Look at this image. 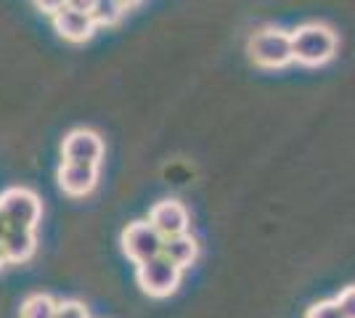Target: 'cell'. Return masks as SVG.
<instances>
[{"instance_id": "cell-9", "label": "cell", "mask_w": 355, "mask_h": 318, "mask_svg": "<svg viewBox=\"0 0 355 318\" xmlns=\"http://www.w3.org/2000/svg\"><path fill=\"white\" fill-rule=\"evenodd\" d=\"M51 21H53V30L59 32L64 40H69V43H85L96 32L93 16L88 11H74L69 6H64L61 11H56V14L51 16Z\"/></svg>"}, {"instance_id": "cell-19", "label": "cell", "mask_w": 355, "mask_h": 318, "mask_svg": "<svg viewBox=\"0 0 355 318\" xmlns=\"http://www.w3.org/2000/svg\"><path fill=\"white\" fill-rule=\"evenodd\" d=\"M119 3H122V8L128 11V8H135V6H141L144 0H119Z\"/></svg>"}, {"instance_id": "cell-3", "label": "cell", "mask_w": 355, "mask_h": 318, "mask_svg": "<svg viewBox=\"0 0 355 318\" xmlns=\"http://www.w3.org/2000/svg\"><path fill=\"white\" fill-rule=\"evenodd\" d=\"M0 215L6 226L11 228H35L43 215V202L30 188H8L0 194Z\"/></svg>"}, {"instance_id": "cell-16", "label": "cell", "mask_w": 355, "mask_h": 318, "mask_svg": "<svg viewBox=\"0 0 355 318\" xmlns=\"http://www.w3.org/2000/svg\"><path fill=\"white\" fill-rule=\"evenodd\" d=\"M337 305H340V310L345 318H355V284L342 289L340 297H337Z\"/></svg>"}, {"instance_id": "cell-12", "label": "cell", "mask_w": 355, "mask_h": 318, "mask_svg": "<svg viewBox=\"0 0 355 318\" xmlns=\"http://www.w3.org/2000/svg\"><path fill=\"white\" fill-rule=\"evenodd\" d=\"M90 16H93L96 27H114L125 16V8H122L119 0H96L93 8H90Z\"/></svg>"}, {"instance_id": "cell-14", "label": "cell", "mask_w": 355, "mask_h": 318, "mask_svg": "<svg viewBox=\"0 0 355 318\" xmlns=\"http://www.w3.org/2000/svg\"><path fill=\"white\" fill-rule=\"evenodd\" d=\"M305 318H345L340 310L337 300H324V303H315L308 308Z\"/></svg>"}, {"instance_id": "cell-15", "label": "cell", "mask_w": 355, "mask_h": 318, "mask_svg": "<svg viewBox=\"0 0 355 318\" xmlns=\"http://www.w3.org/2000/svg\"><path fill=\"white\" fill-rule=\"evenodd\" d=\"M56 318H90L88 316V308L77 300H64L56 308Z\"/></svg>"}, {"instance_id": "cell-10", "label": "cell", "mask_w": 355, "mask_h": 318, "mask_svg": "<svg viewBox=\"0 0 355 318\" xmlns=\"http://www.w3.org/2000/svg\"><path fill=\"white\" fill-rule=\"evenodd\" d=\"M0 247L8 263H27L35 255V228H6Z\"/></svg>"}, {"instance_id": "cell-5", "label": "cell", "mask_w": 355, "mask_h": 318, "mask_svg": "<svg viewBox=\"0 0 355 318\" xmlns=\"http://www.w3.org/2000/svg\"><path fill=\"white\" fill-rule=\"evenodd\" d=\"M162 242L164 239L159 236V231L148 220L128 223V228L122 231V252L133 260L135 265L162 255Z\"/></svg>"}, {"instance_id": "cell-7", "label": "cell", "mask_w": 355, "mask_h": 318, "mask_svg": "<svg viewBox=\"0 0 355 318\" xmlns=\"http://www.w3.org/2000/svg\"><path fill=\"white\" fill-rule=\"evenodd\" d=\"M148 223L159 231V236H178L189 231V210L178 199H162L148 212Z\"/></svg>"}, {"instance_id": "cell-20", "label": "cell", "mask_w": 355, "mask_h": 318, "mask_svg": "<svg viewBox=\"0 0 355 318\" xmlns=\"http://www.w3.org/2000/svg\"><path fill=\"white\" fill-rule=\"evenodd\" d=\"M6 263H8V260H6V252H3V247H0V271L6 268Z\"/></svg>"}, {"instance_id": "cell-6", "label": "cell", "mask_w": 355, "mask_h": 318, "mask_svg": "<svg viewBox=\"0 0 355 318\" xmlns=\"http://www.w3.org/2000/svg\"><path fill=\"white\" fill-rule=\"evenodd\" d=\"M64 162H88L98 165L104 157V141L93 130H72L61 143Z\"/></svg>"}, {"instance_id": "cell-2", "label": "cell", "mask_w": 355, "mask_h": 318, "mask_svg": "<svg viewBox=\"0 0 355 318\" xmlns=\"http://www.w3.org/2000/svg\"><path fill=\"white\" fill-rule=\"evenodd\" d=\"M250 56L257 67L266 69H282L292 64V35L282 30L254 32L250 40Z\"/></svg>"}, {"instance_id": "cell-1", "label": "cell", "mask_w": 355, "mask_h": 318, "mask_svg": "<svg viewBox=\"0 0 355 318\" xmlns=\"http://www.w3.org/2000/svg\"><path fill=\"white\" fill-rule=\"evenodd\" d=\"M292 35V59L302 67H321L337 53V35L326 24H302Z\"/></svg>"}, {"instance_id": "cell-4", "label": "cell", "mask_w": 355, "mask_h": 318, "mask_svg": "<svg viewBox=\"0 0 355 318\" xmlns=\"http://www.w3.org/2000/svg\"><path fill=\"white\" fill-rule=\"evenodd\" d=\"M180 268L173 265L164 255L146 260V263H138L135 268V281L138 287L146 292L148 297H170L180 284Z\"/></svg>"}, {"instance_id": "cell-21", "label": "cell", "mask_w": 355, "mask_h": 318, "mask_svg": "<svg viewBox=\"0 0 355 318\" xmlns=\"http://www.w3.org/2000/svg\"><path fill=\"white\" fill-rule=\"evenodd\" d=\"M6 228H8V226H6V220H3V215H0V239H3V233H6Z\"/></svg>"}, {"instance_id": "cell-13", "label": "cell", "mask_w": 355, "mask_h": 318, "mask_svg": "<svg viewBox=\"0 0 355 318\" xmlns=\"http://www.w3.org/2000/svg\"><path fill=\"white\" fill-rule=\"evenodd\" d=\"M59 303L51 294H30L21 305V318H56Z\"/></svg>"}, {"instance_id": "cell-18", "label": "cell", "mask_w": 355, "mask_h": 318, "mask_svg": "<svg viewBox=\"0 0 355 318\" xmlns=\"http://www.w3.org/2000/svg\"><path fill=\"white\" fill-rule=\"evenodd\" d=\"M93 3H96V0H67L69 8H74V11H88V14H90V8H93Z\"/></svg>"}, {"instance_id": "cell-11", "label": "cell", "mask_w": 355, "mask_h": 318, "mask_svg": "<svg viewBox=\"0 0 355 318\" xmlns=\"http://www.w3.org/2000/svg\"><path fill=\"white\" fill-rule=\"evenodd\" d=\"M162 255L183 271V268H189L193 260H196L199 244H196V239H193L189 231L186 233H178V236H167L162 242Z\"/></svg>"}, {"instance_id": "cell-17", "label": "cell", "mask_w": 355, "mask_h": 318, "mask_svg": "<svg viewBox=\"0 0 355 318\" xmlns=\"http://www.w3.org/2000/svg\"><path fill=\"white\" fill-rule=\"evenodd\" d=\"M35 6H37L43 14L53 16L56 11H61V8L67 6V0H35Z\"/></svg>"}, {"instance_id": "cell-8", "label": "cell", "mask_w": 355, "mask_h": 318, "mask_svg": "<svg viewBox=\"0 0 355 318\" xmlns=\"http://www.w3.org/2000/svg\"><path fill=\"white\" fill-rule=\"evenodd\" d=\"M98 181V165L88 162H61L59 186L69 197H88Z\"/></svg>"}]
</instances>
